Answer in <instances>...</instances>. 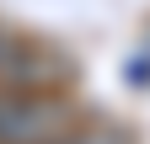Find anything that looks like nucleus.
Returning <instances> with one entry per match:
<instances>
[{"label":"nucleus","mask_w":150,"mask_h":144,"mask_svg":"<svg viewBox=\"0 0 150 144\" xmlns=\"http://www.w3.org/2000/svg\"><path fill=\"white\" fill-rule=\"evenodd\" d=\"M75 128V101L64 91L0 85V144H48Z\"/></svg>","instance_id":"obj_1"},{"label":"nucleus","mask_w":150,"mask_h":144,"mask_svg":"<svg viewBox=\"0 0 150 144\" xmlns=\"http://www.w3.org/2000/svg\"><path fill=\"white\" fill-rule=\"evenodd\" d=\"M48 144H123V134L118 128H70V134L48 139Z\"/></svg>","instance_id":"obj_2"}]
</instances>
